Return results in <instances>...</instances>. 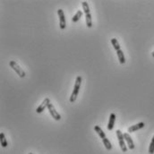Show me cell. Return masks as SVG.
<instances>
[{
    "label": "cell",
    "instance_id": "6da1fadb",
    "mask_svg": "<svg viewBox=\"0 0 154 154\" xmlns=\"http://www.w3.org/2000/svg\"><path fill=\"white\" fill-rule=\"evenodd\" d=\"M81 83H82V77L81 76H77L76 80H75V87H73V92L71 94L70 97V102L73 103L76 100L77 96L79 94V91H80V88H81Z\"/></svg>",
    "mask_w": 154,
    "mask_h": 154
},
{
    "label": "cell",
    "instance_id": "7a4b0ae2",
    "mask_svg": "<svg viewBox=\"0 0 154 154\" xmlns=\"http://www.w3.org/2000/svg\"><path fill=\"white\" fill-rule=\"evenodd\" d=\"M9 65L12 69H13L14 71H15V73H17L18 75H19L21 78H23L24 76H25V73H24V71L21 68V67L17 65V63H15V61H10L9 62Z\"/></svg>",
    "mask_w": 154,
    "mask_h": 154
},
{
    "label": "cell",
    "instance_id": "3957f363",
    "mask_svg": "<svg viewBox=\"0 0 154 154\" xmlns=\"http://www.w3.org/2000/svg\"><path fill=\"white\" fill-rule=\"evenodd\" d=\"M58 15L59 17V26L61 30H65V26H66V22H65V14L64 11L62 9H58Z\"/></svg>",
    "mask_w": 154,
    "mask_h": 154
},
{
    "label": "cell",
    "instance_id": "277c9868",
    "mask_svg": "<svg viewBox=\"0 0 154 154\" xmlns=\"http://www.w3.org/2000/svg\"><path fill=\"white\" fill-rule=\"evenodd\" d=\"M48 111L49 113H50L51 116L55 119V120H60L61 119V116L58 114V112L56 110V108H55V107L53 106V104L52 103H49V105L48 107Z\"/></svg>",
    "mask_w": 154,
    "mask_h": 154
},
{
    "label": "cell",
    "instance_id": "5b68a950",
    "mask_svg": "<svg viewBox=\"0 0 154 154\" xmlns=\"http://www.w3.org/2000/svg\"><path fill=\"white\" fill-rule=\"evenodd\" d=\"M49 103H50V100H49V98H46L45 100L42 101V103L40 104V105L38 108H37L36 112L38 113V114L42 113L43 111H44V109H45L46 108H48V107Z\"/></svg>",
    "mask_w": 154,
    "mask_h": 154
},
{
    "label": "cell",
    "instance_id": "8992f818",
    "mask_svg": "<svg viewBox=\"0 0 154 154\" xmlns=\"http://www.w3.org/2000/svg\"><path fill=\"white\" fill-rule=\"evenodd\" d=\"M124 137H125V141H126L127 146H128L129 149L134 150V141H133V139L131 138L130 135H129V134L128 133L124 134Z\"/></svg>",
    "mask_w": 154,
    "mask_h": 154
},
{
    "label": "cell",
    "instance_id": "52a82bcc",
    "mask_svg": "<svg viewBox=\"0 0 154 154\" xmlns=\"http://www.w3.org/2000/svg\"><path fill=\"white\" fill-rule=\"evenodd\" d=\"M144 123L143 122H140L138 123V124L136 125H134L132 126H130L128 129H127V132L128 133H133V132H135V131H137L139 130V129H141V128H143L144 127Z\"/></svg>",
    "mask_w": 154,
    "mask_h": 154
},
{
    "label": "cell",
    "instance_id": "ba28073f",
    "mask_svg": "<svg viewBox=\"0 0 154 154\" xmlns=\"http://www.w3.org/2000/svg\"><path fill=\"white\" fill-rule=\"evenodd\" d=\"M115 122H116V114L114 113H111L109 116V119H108V129L109 131H111L113 127H114V125H115Z\"/></svg>",
    "mask_w": 154,
    "mask_h": 154
},
{
    "label": "cell",
    "instance_id": "9c48e42d",
    "mask_svg": "<svg viewBox=\"0 0 154 154\" xmlns=\"http://www.w3.org/2000/svg\"><path fill=\"white\" fill-rule=\"evenodd\" d=\"M116 55H118V60L120 64H125L126 63V58H125V55H124V52H123L121 49L116 51Z\"/></svg>",
    "mask_w": 154,
    "mask_h": 154
},
{
    "label": "cell",
    "instance_id": "30bf717a",
    "mask_svg": "<svg viewBox=\"0 0 154 154\" xmlns=\"http://www.w3.org/2000/svg\"><path fill=\"white\" fill-rule=\"evenodd\" d=\"M94 130H95V132L98 134V136H100L101 139H104V138H106V134H105V133L103 132V130L102 129L98 126H94Z\"/></svg>",
    "mask_w": 154,
    "mask_h": 154
},
{
    "label": "cell",
    "instance_id": "8fae6325",
    "mask_svg": "<svg viewBox=\"0 0 154 154\" xmlns=\"http://www.w3.org/2000/svg\"><path fill=\"white\" fill-rule=\"evenodd\" d=\"M83 11H81V10H79V11H77L76 12V14L73 15V19H72V21H73V22H77L80 19H81V17L83 16Z\"/></svg>",
    "mask_w": 154,
    "mask_h": 154
},
{
    "label": "cell",
    "instance_id": "7c38bea8",
    "mask_svg": "<svg viewBox=\"0 0 154 154\" xmlns=\"http://www.w3.org/2000/svg\"><path fill=\"white\" fill-rule=\"evenodd\" d=\"M0 141H1V146H2L3 148H5V147L8 145V143H7V139H5V136L4 133L0 134Z\"/></svg>",
    "mask_w": 154,
    "mask_h": 154
},
{
    "label": "cell",
    "instance_id": "4fadbf2b",
    "mask_svg": "<svg viewBox=\"0 0 154 154\" xmlns=\"http://www.w3.org/2000/svg\"><path fill=\"white\" fill-rule=\"evenodd\" d=\"M85 21H86V24H87V27L91 28L92 26V19H91V14L85 15Z\"/></svg>",
    "mask_w": 154,
    "mask_h": 154
},
{
    "label": "cell",
    "instance_id": "5bb4252c",
    "mask_svg": "<svg viewBox=\"0 0 154 154\" xmlns=\"http://www.w3.org/2000/svg\"><path fill=\"white\" fill-rule=\"evenodd\" d=\"M111 44H112L113 48L116 49V51H118V50H119V49H121L119 43H118V40H116V39H115V38L111 39Z\"/></svg>",
    "mask_w": 154,
    "mask_h": 154
},
{
    "label": "cell",
    "instance_id": "9a60e30c",
    "mask_svg": "<svg viewBox=\"0 0 154 154\" xmlns=\"http://www.w3.org/2000/svg\"><path fill=\"white\" fill-rule=\"evenodd\" d=\"M82 5H83V12H84L85 15L91 14V13H90V7H89V5H88L87 2L83 1V2L82 3Z\"/></svg>",
    "mask_w": 154,
    "mask_h": 154
},
{
    "label": "cell",
    "instance_id": "2e32d148",
    "mask_svg": "<svg viewBox=\"0 0 154 154\" xmlns=\"http://www.w3.org/2000/svg\"><path fill=\"white\" fill-rule=\"evenodd\" d=\"M102 141H103V143H104V145H105V147H106V149H107V150L110 151V150L112 149V145H111V143H110V141H109V140H108V138H104V139H102Z\"/></svg>",
    "mask_w": 154,
    "mask_h": 154
},
{
    "label": "cell",
    "instance_id": "e0dca14e",
    "mask_svg": "<svg viewBox=\"0 0 154 154\" xmlns=\"http://www.w3.org/2000/svg\"><path fill=\"white\" fill-rule=\"evenodd\" d=\"M118 143H119V146L121 148V150L123 152H126L127 151V147L126 145V143H125V140H123V141H118Z\"/></svg>",
    "mask_w": 154,
    "mask_h": 154
},
{
    "label": "cell",
    "instance_id": "ac0fdd59",
    "mask_svg": "<svg viewBox=\"0 0 154 154\" xmlns=\"http://www.w3.org/2000/svg\"><path fill=\"white\" fill-rule=\"evenodd\" d=\"M116 136H118V141H123V140H125L124 134H123L120 130H116Z\"/></svg>",
    "mask_w": 154,
    "mask_h": 154
},
{
    "label": "cell",
    "instance_id": "d6986e66",
    "mask_svg": "<svg viewBox=\"0 0 154 154\" xmlns=\"http://www.w3.org/2000/svg\"><path fill=\"white\" fill-rule=\"evenodd\" d=\"M151 56H152V57H153V58H154V51H153V52H152V53H151Z\"/></svg>",
    "mask_w": 154,
    "mask_h": 154
},
{
    "label": "cell",
    "instance_id": "ffe728a7",
    "mask_svg": "<svg viewBox=\"0 0 154 154\" xmlns=\"http://www.w3.org/2000/svg\"><path fill=\"white\" fill-rule=\"evenodd\" d=\"M28 154H32V153H30H30H28Z\"/></svg>",
    "mask_w": 154,
    "mask_h": 154
}]
</instances>
